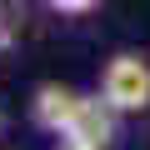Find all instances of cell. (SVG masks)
Masks as SVG:
<instances>
[{
  "label": "cell",
  "instance_id": "cell-1",
  "mask_svg": "<svg viewBox=\"0 0 150 150\" xmlns=\"http://www.w3.org/2000/svg\"><path fill=\"white\" fill-rule=\"evenodd\" d=\"M120 115H140L150 110V60L140 50H115L100 65V85H95Z\"/></svg>",
  "mask_w": 150,
  "mask_h": 150
},
{
  "label": "cell",
  "instance_id": "cell-2",
  "mask_svg": "<svg viewBox=\"0 0 150 150\" xmlns=\"http://www.w3.org/2000/svg\"><path fill=\"white\" fill-rule=\"evenodd\" d=\"M80 100H85V95L75 90V85H65V80H40V85L30 90V125L45 130V135H60V130L75 125Z\"/></svg>",
  "mask_w": 150,
  "mask_h": 150
},
{
  "label": "cell",
  "instance_id": "cell-4",
  "mask_svg": "<svg viewBox=\"0 0 150 150\" xmlns=\"http://www.w3.org/2000/svg\"><path fill=\"white\" fill-rule=\"evenodd\" d=\"M50 15H65V20H80V15H95L100 0H45Z\"/></svg>",
  "mask_w": 150,
  "mask_h": 150
},
{
  "label": "cell",
  "instance_id": "cell-3",
  "mask_svg": "<svg viewBox=\"0 0 150 150\" xmlns=\"http://www.w3.org/2000/svg\"><path fill=\"white\" fill-rule=\"evenodd\" d=\"M70 130L85 135V140H95L100 150H110V145H115V130H120V110L95 90V95L80 100V110H75V125H70Z\"/></svg>",
  "mask_w": 150,
  "mask_h": 150
},
{
  "label": "cell",
  "instance_id": "cell-6",
  "mask_svg": "<svg viewBox=\"0 0 150 150\" xmlns=\"http://www.w3.org/2000/svg\"><path fill=\"white\" fill-rule=\"evenodd\" d=\"M0 130H5V110H0Z\"/></svg>",
  "mask_w": 150,
  "mask_h": 150
},
{
  "label": "cell",
  "instance_id": "cell-5",
  "mask_svg": "<svg viewBox=\"0 0 150 150\" xmlns=\"http://www.w3.org/2000/svg\"><path fill=\"white\" fill-rule=\"evenodd\" d=\"M50 140H55L50 150H100L95 140H85V135H75V130H60V135H50Z\"/></svg>",
  "mask_w": 150,
  "mask_h": 150
}]
</instances>
